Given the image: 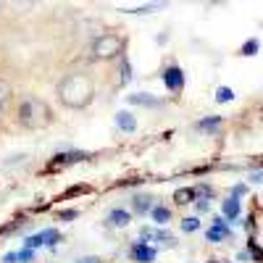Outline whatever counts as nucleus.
Instances as JSON below:
<instances>
[{"mask_svg": "<svg viewBox=\"0 0 263 263\" xmlns=\"http://www.w3.org/2000/svg\"><path fill=\"white\" fill-rule=\"evenodd\" d=\"M111 224L114 227H126L129 224V211H121V208L111 211Z\"/></svg>", "mask_w": 263, "mask_h": 263, "instance_id": "2eb2a0df", "label": "nucleus"}, {"mask_svg": "<svg viewBox=\"0 0 263 263\" xmlns=\"http://www.w3.org/2000/svg\"><path fill=\"white\" fill-rule=\"evenodd\" d=\"M16 119L21 126L27 129H45L50 121H53V114L48 103L37 98V95H24L18 100V108H16Z\"/></svg>", "mask_w": 263, "mask_h": 263, "instance_id": "f03ea898", "label": "nucleus"}, {"mask_svg": "<svg viewBox=\"0 0 263 263\" xmlns=\"http://www.w3.org/2000/svg\"><path fill=\"white\" fill-rule=\"evenodd\" d=\"M13 100V90H11V84L6 79H0V114H6V108L11 105Z\"/></svg>", "mask_w": 263, "mask_h": 263, "instance_id": "9d476101", "label": "nucleus"}, {"mask_svg": "<svg viewBox=\"0 0 263 263\" xmlns=\"http://www.w3.org/2000/svg\"><path fill=\"white\" fill-rule=\"evenodd\" d=\"M174 197H177V203H179V205H184V203H192L195 190H190V187H187V190H179V192L174 195Z\"/></svg>", "mask_w": 263, "mask_h": 263, "instance_id": "f3484780", "label": "nucleus"}, {"mask_svg": "<svg viewBox=\"0 0 263 263\" xmlns=\"http://www.w3.org/2000/svg\"><path fill=\"white\" fill-rule=\"evenodd\" d=\"M129 103H132V105H147V108H158V105H161L158 98H153V95H147V92L129 95Z\"/></svg>", "mask_w": 263, "mask_h": 263, "instance_id": "1a4fd4ad", "label": "nucleus"}, {"mask_svg": "<svg viewBox=\"0 0 263 263\" xmlns=\"http://www.w3.org/2000/svg\"><path fill=\"white\" fill-rule=\"evenodd\" d=\"M84 158H90V156L87 153H61V156H55V163H77Z\"/></svg>", "mask_w": 263, "mask_h": 263, "instance_id": "ddd939ff", "label": "nucleus"}, {"mask_svg": "<svg viewBox=\"0 0 263 263\" xmlns=\"http://www.w3.org/2000/svg\"><path fill=\"white\" fill-rule=\"evenodd\" d=\"M216 100H218V103H232V100H234V92L229 90V87H218Z\"/></svg>", "mask_w": 263, "mask_h": 263, "instance_id": "a211bd4d", "label": "nucleus"}, {"mask_svg": "<svg viewBox=\"0 0 263 263\" xmlns=\"http://www.w3.org/2000/svg\"><path fill=\"white\" fill-rule=\"evenodd\" d=\"M182 229H184V232H197V229H200V221H197V218H184Z\"/></svg>", "mask_w": 263, "mask_h": 263, "instance_id": "5701e85b", "label": "nucleus"}, {"mask_svg": "<svg viewBox=\"0 0 263 263\" xmlns=\"http://www.w3.org/2000/svg\"><path fill=\"white\" fill-rule=\"evenodd\" d=\"M197 211H208V200H200V203H197Z\"/></svg>", "mask_w": 263, "mask_h": 263, "instance_id": "bb28decb", "label": "nucleus"}, {"mask_svg": "<svg viewBox=\"0 0 263 263\" xmlns=\"http://www.w3.org/2000/svg\"><path fill=\"white\" fill-rule=\"evenodd\" d=\"M132 205H135V211H137V213H150V211H153L150 197H142V195H137L135 200H132Z\"/></svg>", "mask_w": 263, "mask_h": 263, "instance_id": "4468645a", "label": "nucleus"}, {"mask_svg": "<svg viewBox=\"0 0 263 263\" xmlns=\"http://www.w3.org/2000/svg\"><path fill=\"white\" fill-rule=\"evenodd\" d=\"M205 237L211 239V242H221L224 237H229V229H227V224H224V218H216L213 227L205 232Z\"/></svg>", "mask_w": 263, "mask_h": 263, "instance_id": "423d86ee", "label": "nucleus"}, {"mask_svg": "<svg viewBox=\"0 0 263 263\" xmlns=\"http://www.w3.org/2000/svg\"><path fill=\"white\" fill-rule=\"evenodd\" d=\"M132 255H135L140 263H153L156 260V248H147V242H137L135 250H132Z\"/></svg>", "mask_w": 263, "mask_h": 263, "instance_id": "0eeeda50", "label": "nucleus"}, {"mask_svg": "<svg viewBox=\"0 0 263 263\" xmlns=\"http://www.w3.org/2000/svg\"><path fill=\"white\" fill-rule=\"evenodd\" d=\"M163 84L168 87L171 92H177L184 87V71L179 69V66H168V69L163 71Z\"/></svg>", "mask_w": 263, "mask_h": 263, "instance_id": "20e7f679", "label": "nucleus"}, {"mask_svg": "<svg viewBox=\"0 0 263 263\" xmlns=\"http://www.w3.org/2000/svg\"><path fill=\"white\" fill-rule=\"evenodd\" d=\"M253 182H255V184H260V182H263V171H258V174H253Z\"/></svg>", "mask_w": 263, "mask_h": 263, "instance_id": "a878e982", "label": "nucleus"}, {"mask_svg": "<svg viewBox=\"0 0 263 263\" xmlns=\"http://www.w3.org/2000/svg\"><path fill=\"white\" fill-rule=\"evenodd\" d=\"M116 126H119L121 132H135V129H137V119L132 116L129 111H119V114H116Z\"/></svg>", "mask_w": 263, "mask_h": 263, "instance_id": "6e6552de", "label": "nucleus"}, {"mask_svg": "<svg viewBox=\"0 0 263 263\" xmlns=\"http://www.w3.org/2000/svg\"><path fill=\"white\" fill-rule=\"evenodd\" d=\"M82 263H98V260H82Z\"/></svg>", "mask_w": 263, "mask_h": 263, "instance_id": "cd10ccee", "label": "nucleus"}, {"mask_svg": "<svg viewBox=\"0 0 263 263\" xmlns=\"http://www.w3.org/2000/svg\"><path fill=\"white\" fill-rule=\"evenodd\" d=\"M150 213H153V221H156V224H166L168 218H171V211H168V208H163V205H156Z\"/></svg>", "mask_w": 263, "mask_h": 263, "instance_id": "dca6fc26", "label": "nucleus"}, {"mask_svg": "<svg viewBox=\"0 0 263 263\" xmlns=\"http://www.w3.org/2000/svg\"><path fill=\"white\" fill-rule=\"evenodd\" d=\"M168 6V0H153V3H145V6H137V8H124V13H137V16H147V13H156L161 8Z\"/></svg>", "mask_w": 263, "mask_h": 263, "instance_id": "39448f33", "label": "nucleus"}, {"mask_svg": "<svg viewBox=\"0 0 263 263\" xmlns=\"http://www.w3.org/2000/svg\"><path fill=\"white\" fill-rule=\"evenodd\" d=\"M58 218H63V221H71V218H77V211H61Z\"/></svg>", "mask_w": 263, "mask_h": 263, "instance_id": "393cba45", "label": "nucleus"}, {"mask_svg": "<svg viewBox=\"0 0 263 263\" xmlns=\"http://www.w3.org/2000/svg\"><path fill=\"white\" fill-rule=\"evenodd\" d=\"M24 245L32 248V250H34V248H42V245H45V237H42V232H40V234H32V237H27Z\"/></svg>", "mask_w": 263, "mask_h": 263, "instance_id": "6ab92c4d", "label": "nucleus"}, {"mask_svg": "<svg viewBox=\"0 0 263 263\" xmlns=\"http://www.w3.org/2000/svg\"><path fill=\"white\" fill-rule=\"evenodd\" d=\"M129 79H132V66L126 58H121V84H126Z\"/></svg>", "mask_w": 263, "mask_h": 263, "instance_id": "4be33fe9", "label": "nucleus"}, {"mask_svg": "<svg viewBox=\"0 0 263 263\" xmlns=\"http://www.w3.org/2000/svg\"><path fill=\"white\" fill-rule=\"evenodd\" d=\"M32 258H34V253H32V248H27V250H18V253H8L3 258V263H29Z\"/></svg>", "mask_w": 263, "mask_h": 263, "instance_id": "9b49d317", "label": "nucleus"}, {"mask_svg": "<svg viewBox=\"0 0 263 263\" xmlns=\"http://www.w3.org/2000/svg\"><path fill=\"white\" fill-rule=\"evenodd\" d=\"M95 95V84L92 79L77 71V74H69L61 84H58V98L66 108H84V105H90Z\"/></svg>", "mask_w": 263, "mask_h": 263, "instance_id": "f257e3e1", "label": "nucleus"}, {"mask_svg": "<svg viewBox=\"0 0 263 263\" xmlns=\"http://www.w3.org/2000/svg\"><path fill=\"white\" fill-rule=\"evenodd\" d=\"M42 237H45V245H48V248H53L58 239H61V234H58L55 229H45V232H42Z\"/></svg>", "mask_w": 263, "mask_h": 263, "instance_id": "aec40b11", "label": "nucleus"}, {"mask_svg": "<svg viewBox=\"0 0 263 263\" xmlns=\"http://www.w3.org/2000/svg\"><path fill=\"white\" fill-rule=\"evenodd\" d=\"M218 124H221V119H218V116H213V119H203V121L197 124V126H200V129H216Z\"/></svg>", "mask_w": 263, "mask_h": 263, "instance_id": "b1692460", "label": "nucleus"}, {"mask_svg": "<svg viewBox=\"0 0 263 263\" xmlns=\"http://www.w3.org/2000/svg\"><path fill=\"white\" fill-rule=\"evenodd\" d=\"M121 48H124V42H121L119 34H100V37L92 42V55L108 61V58L121 55Z\"/></svg>", "mask_w": 263, "mask_h": 263, "instance_id": "7ed1b4c3", "label": "nucleus"}, {"mask_svg": "<svg viewBox=\"0 0 263 263\" xmlns=\"http://www.w3.org/2000/svg\"><path fill=\"white\" fill-rule=\"evenodd\" d=\"M224 216L229 218V221H234V218L239 216V200H237V195L229 197V200H224Z\"/></svg>", "mask_w": 263, "mask_h": 263, "instance_id": "f8f14e48", "label": "nucleus"}, {"mask_svg": "<svg viewBox=\"0 0 263 263\" xmlns=\"http://www.w3.org/2000/svg\"><path fill=\"white\" fill-rule=\"evenodd\" d=\"M258 48H260V42H258V40H248L245 45H242V55H255Z\"/></svg>", "mask_w": 263, "mask_h": 263, "instance_id": "412c9836", "label": "nucleus"}]
</instances>
